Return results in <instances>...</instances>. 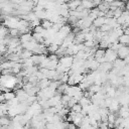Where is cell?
<instances>
[{
	"mask_svg": "<svg viewBox=\"0 0 129 129\" xmlns=\"http://www.w3.org/2000/svg\"><path fill=\"white\" fill-rule=\"evenodd\" d=\"M81 5H82L85 9H92V8L96 7L95 4H94V2L91 1V0H82Z\"/></svg>",
	"mask_w": 129,
	"mask_h": 129,
	"instance_id": "7",
	"label": "cell"
},
{
	"mask_svg": "<svg viewBox=\"0 0 129 129\" xmlns=\"http://www.w3.org/2000/svg\"><path fill=\"white\" fill-rule=\"evenodd\" d=\"M5 101V98H4V95L3 94H0V103H3Z\"/></svg>",
	"mask_w": 129,
	"mask_h": 129,
	"instance_id": "20",
	"label": "cell"
},
{
	"mask_svg": "<svg viewBox=\"0 0 129 129\" xmlns=\"http://www.w3.org/2000/svg\"><path fill=\"white\" fill-rule=\"evenodd\" d=\"M82 109H83L82 105H81L80 103H77V104L73 105V107L71 108V111H74V112H76V113H81V112H82Z\"/></svg>",
	"mask_w": 129,
	"mask_h": 129,
	"instance_id": "17",
	"label": "cell"
},
{
	"mask_svg": "<svg viewBox=\"0 0 129 129\" xmlns=\"http://www.w3.org/2000/svg\"><path fill=\"white\" fill-rule=\"evenodd\" d=\"M105 19H106L105 16H103V17L98 16V17L93 21V25H94L95 27H97V28H100L102 25L105 24Z\"/></svg>",
	"mask_w": 129,
	"mask_h": 129,
	"instance_id": "6",
	"label": "cell"
},
{
	"mask_svg": "<svg viewBox=\"0 0 129 129\" xmlns=\"http://www.w3.org/2000/svg\"><path fill=\"white\" fill-rule=\"evenodd\" d=\"M125 66H126V62L124 61V59H123V58L118 57L117 59H115V60L113 61V68H115V69L122 70Z\"/></svg>",
	"mask_w": 129,
	"mask_h": 129,
	"instance_id": "4",
	"label": "cell"
},
{
	"mask_svg": "<svg viewBox=\"0 0 129 129\" xmlns=\"http://www.w3.org/2000/svg\"><path fill=\"white\" fill-rule=\"evenodd\" d=\"M47 58L49 59V60H58L59 58H58V55L56 54V53H50L49 55H47Z\"/></svg>",
	"mask_w": 129,
	"mask_h": 129,
	"instance_id": "19",
	"label": "cell"
},
{
	"mask_svg": "<svg viewBox=\"0 0 129 129\" xmlns=\"http://www.w3.org/2000/svg\"><path fill=\"white\" fill-rule=\"evenodd\" d=\"M105 51H106V49H104V48H100V47L97 48V50H96V52L94 54L95 59H99V58L105 56Z\"/></svg>",
	"mask_w": 129,
	"mask_h": 129,
	"instance_id": "12",
	"label": "cell"
},
{
	"mask_svg": "<svg viewBox=\"0 0 129 129\" xmlns=\"http://www.w3.org/2000/svg\"><path fill=\"white\" fill-rule=\"evenodd\" d=\"M52 25H53V23H52L50 20H48V19H43V20H41V26H42L44 29H49V28L52 27Z\"/></svg>",
	"mask_w": 129,
	"mask_h": 129,
	"instance_id": "13",
	"label": "cell"
},
{
	"mask_svg": "<svg viewBox=\"0 0 129 129\" xmlns=\"http://www.w3.org/2000/svg\"><path fill=\"white\" fill-rule=\"evenodd\" d=\"M73 61H74L73 55H63V56H60V58L58 59V63L67 68H71L73 64Z\"/></svg>",
	"mask_w": 129,
	"mask_h": 129,
	"instance_id": "2",
	"label": "cell"
},
{
	"mask_svg": "<svg viewBox=\"0 0 129 129\" xmlns=\"http://www.w3.org/2000/svg\"><path fill=\"white\" fill-rule=\"evenodd\" d=\"M19 34L20 33H19V30L17 28H10L9 29V35L11 37H18Z\"/></svg>",
	"mask_w": 129,
	"mask_h": 129,
	"instance_id": "18",
	"label": "cell"
},
{
	"mask_svg": "<svg viewBox=\"0 0 129 129\" xmlns=\"http://www.w3.org/2000/svg\"><path fill=\"white\" fill-rule=\"evenodd\" d=\"M19 38H20L21 42H27V41H30L32 39V34L30 32H26V33L21 34Z\"/></svg>",
	"mask_w": 129,
	"mask_h": 129,
	"instance_id": "9",
	"label": "cell"
},
{
	"mask_svg": "<svg viewBox=\"0 0 129 129\" xmlns=\"http://www.w3.org/2000/svg\"><path fill=\"white\" fill-rule=\"evenodd\" d=\"M97 7L99 8L100 11H103V12H106V13H107V11L110 9V4L107 3V2H105V1H103V2H101Z\"/></svg>",
	"mask_w": 129,
	"mask_h": 129,
	"instance_id": "8",
	"label": "cell"
},
{
	"mask_svg": "<svg viewBox=\"0 0 129 129\" xmlns=\"http://www.w3.org/2000/svg\"><path fill=\"white\" fill-rule=\"evenodd\" d=\"M117 53H118V57L124 59L126 56L129 55V45H122L117 50Z\"/></svg>",
	"mask_w": 129,
	"mask_h": 129,
	"instance_id": "3",
	"label": "cell"
},
{
	"mask_svg": "<svg viewBox=\"0 0 129 129\" xmlns=\"http://www.w3.org/2000/svg\"><path fill=\"white\" fill-rule=\"evenodd\" d=\"M11 122H10V119L7 117V116H2L0 117V125L1 126H5V125H10Z\"/></svg>",
	"mask_w": 129,
	"mask_h": 129,
	"instance_id": "15",
	"label": "cell"
},
{
	"mask_svg": "<svg viewBox=\"0 0 129 129\" xmlns=\"http://www.w3.org/2000/svg\"><path fill=\"white\" fill-rule=\"evenodd\" d=\"M3 95H4V98H5V101H10V100H12L13 98L16 97V96H15V93L12 92V91L6 92V93H4Z\"/></svg>",
	"mask_w": 129,
	"mask_h": 129,
	"instance_id": "16",
	"label": "cell"
},
{
	"mask_svg": "<svg viewBox=\"0 0 129 129\" xmlns=\"http://www.w3.org/2000/svg\"><path fill=\"white\" fill-rule=\"evenodd\" d=\"M104 1H105V2H107V3H109V4H111L114 0H104Z\"/></svg>",
	"mask_w": 129,
	"mask_h": 129,
	"instance_id": "21",
	"label": "cell"
},
{
	"mask_svg": "<svg viewBox=\"0 0 129 129\" xmlns=\"http://www.w3.org/2000/svg\"><path fill=\"white\" fill-rule=\"evenodd\" d=\"M118 41L121 43V44H124V45H128L129 44V35L128 34H122L121 36H119L118 38Z\"/></svg>",
	"mask_w": 129,
	"mask_h": 129,
	"instance_id": "10",
	"label": "cell"
},
{
	"mask_svg": "<svg viewBox=\"0 0 129 129\" xmlns=\"http://www.w3.org/2000/svg\"><path fill=\"white\" fill-rule=\"evenodd\" d=\"M58 47H59V45H58V44L51 43L50 45H48V46H47V50H48V52H50V53H55V52L57 51Z\"/></svg>",
	"mask_w": 129,
	"mask_h": 129,
	"instance_id": "14",
	"label": "cell"
},
{
	"mask_svg": "<svg viewBox=\"0 0 129 129\" xmlns=\"http://www.w3.org/2000/svg\"><path fill=\"white\" fill-rule=\"evenodd\" d=\"M33 55V52L31 50H28V49H23L21 54H20V58L21 59H25V58H29Z\"/></svg>",
	"mask_w": 129,
	"mask_h": 129,
	"instance_id": "11",
	"label": "cell"
},
{
	"mask_svg": "<svg viewBox=\"0 0 129 129\" xmlns=\"http://www.w3.org/2000/svg\"><path fill=\"white\" fill-rule=\"evenodd\" d=\"M82 3V0H70L67 4L70 10H76Z\"/></svg>",
	"mask_w": 129,
	"mask_h": 129,
	"instance_id": "5",
	"label": "cell"
},
{
	"mask_svg": "<svg viewBox=\"0 0 129 129\" xmlns=\"http://www.w3.org/2000/svg\"><path fill=\"white\" fill-rule=\"evenodd\" d=\"M105 57H106V61L113 62L115 59L118 58L117 50H114L112 48H107L106 51H105Z\"/></svg>",
	"mask_w": 129,
	"mask_h": 129,
	"instance_id": "1",
	"label": "cell"
}]
</instances>
